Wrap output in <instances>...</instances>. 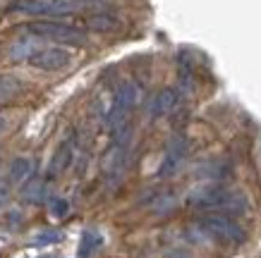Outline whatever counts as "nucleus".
Here are the masks:
<instances>
[{
	"instance_id": "nucleus-10",
	"label": "nucleus",
	"mask_w": 261,
	"mask_h": 258,
	"mask_svg": "<svg viewBox=\"0 0 261 258\" xmlns=\"http://www.w3.org/2000/svg\"><path fill=\"white\" fill-rule=\"evenodd\" d=\"M22 198L27 204H41L46 198V180L32 177L27 184H22Z\"/></svg>"
},
{
	"instance_id": "nucleus-8",
	"label": "nucleus",
	"mask_w": 261,
	"mask_h": 258,
	"mask_svg": "<svg viewBox=\"0 0 261 258\" xmlns=\"http://www.w3.org/2000/svg\"><path fill=\"white\" fill-rule=\"evenodd\" d=\"M34 177V160L32 158H15L10 163V170H8V180L12 184H27V182Z\"/></svg>"
},
{
	"instance_id": "nucleus-3",
	"label": "nucleus",
	"mask_w": 261,
	"mask_h": 258,
	"mask_svg": "<svg viewBox=\"0 0 261 258\" xmlns=\"http://www.w3.org/2000/svg\"><path fill=\"white\" fill-rule=\"evenodd\" d=\"M27 32L36 36V39L56 41V43H65V46H82L87 43V34L72 26V24L58 22V19H36V22L27 24Z\"/></svg>"
},
{
	"instance_id": "nucleus-11",
	"label": "nucleus",
	"mask_w": 261,
	"mask_h": 258,
	"mask_svg": "<svg viewBox=\"0 0 261 258\" xmlns=\"http://www.w3.org/2000/svg\"><path fill=\"white\" fill-rule=\"evenodd\" d=\"M39 50V46H36V36H24V39H19L15 43V46L10 48V58L12 60H32V55Z\"/></svg>"
},
{
	"instance_id": "nucleus-1",
	"label": "nucleus",
	"mask_w": 261,
	"mask_h": 258,
	"mask_svg": "<svg viewBox=\"0 0 261 258\" xmlns=\"http://www.w3.org/2000/svg\"><path fill=\"white\" fill-rule=\"evenodd\" d=\"M192 206L206 208L211 213H223V215H242L247 211V198L240 191L218 187V184H206L192 194Z\"/></svg>"
},
{
	"instance_id": "nucleus-15",
	"label": "nucleus",
	"mask_w": 261,
	"mask_h": 258,
	"mask_svg": "<svg viewBox=\"0 0 261 258\" xmlns=\"http://www.w3.org/2000/svg\"><path fill=\"white\" fill-rule=\"evenodd\" d=\"M60 232H56V230H43V232H39V235L34 237V246H46V244H56L60 242Z\"/></svg>"
},
{
	"instance_id": "nucleus-9",
	"label": "nucleus",
	"mask_w": 261,
	"mask_h": 258,
	"mask_svg": "<svg viewBox=\"0 0 261 258\" xmlns=\"http://www.w3.org/2000/svg\"><path fill=\"white\" fill-rule=\"evenodd\" d=\"M72 156H74V146L72 141H63L60 149L56 151V156L50 160V175H60L72 165Z\"/></svg>"
},
{
	"instance_id": "nucleus-22",
	"label": "nucleus",
	"mask_w": 261,
	"mask_h": 258,
	"mask_svg": "<svg viewBox=\"0 0 261 258\" xmlns=\"http://www.w3.org/2000/svg\"><path fill=\"white\" fill-rule=\"evenodd\" d=\"M0 163H3V151H0Z\"/></svg>"
},
{
	"instance_id": "nucleus-5",
	"label": "nucleus",
	"mask_w": 261,
	"mask_h": 258,
	"mask_svg": "<svg viewBox=\"0 0 261 258\" xmlns=\"http://www.w3.org/2000/svg\"><path fill=\"white\" fill-rule=\"evenodd\" d=\"M32 67L36 70H43V72H58L67 67L72 63V55L70 50H65L60 46H53V48H39L36 53L32 55Z\"/></svg>"
},
{
	"instance_id": "nucleus-19",
	"label": "nucleus",
	"mask_w": 261,
	"mask_h": 258,
	"mask_svg": "<svg viewBox=\"0 0 261 258\" xmlns=\"http://www.w3.org/2000/svg\"><path fill=\"white\" fill-rule=\"evenodd\" d=\"M163 258H192V253L185 249H170V251H166Z\"/></svg>"
},
{
	"instance_id": "nucleus-12",
	"label": "nucleus",
	"mask_w": 261,
	"mask_h": 258,
	"mask_svg": "<svg viewBox=\"0 0 261 258\" xmlns=\"http://www.w3.org/2000/svg\"><path fill=\"white\" fill-rule=\"evenodd\" d=\"M87 26L91 29V32L111 34V32H115V29L120 26V22H118V19H115L113 15H106V12H101V15L87 17Z\"/></svg>"
},
{
	"instance_id": "nucleus-16",
	"label": "nucleus",
	"mask_w": 261,
	"mask_h": 258,
	"mask_svg": "<svg viewBox=\"0 0 261 258\" xmlns=\"http://www.w3.org/2000/svg\"><path fill=\"white\" fill-rule=\"evenodd\" d=\"M67 213H70V204L65 198H53L50 201V215L53 218H65Z\"/></svg>"
},
{
	"instance_id": "nucleus-14",
	"label": "nucleus",
	"mask_w": 261,
	"mask_h": 258,
	"mask_svg": "<svg viewBox=\"0 0 261 258\" xmlns=\"http://www.w3.org/2000/svg\"><path fill=\"white\" fill-rule=\"evenodd\" d=\"M22 91V84L15 77H0V103H10Z\"/></svg>"
},
{
	"instance_id": "nucleus-20",
	"label": "nucleus",
	"mask_w": 261,
	"mask_h": 258,
	"mask_svg": "<svg viewBox=\"0 0 261 258\" xmlns=\"http://www.w3.org/2000/svg\"><path fill=\"white\" fill-rule=\"evenodd\" d=\"M72 3H98V0H72Z\"/></svg>"
},
{
	"instance_id": "nucleus-2",
	"label": "nucleus",
	"mask_w": 261,
	"mask_h": 258,
	"mask_svg": "<svg viewBox=\"0 0 261 258\" xmlns=\"http://www.w3.org/2000/svg\"><path fill=\"white\" fill-rule=\"evenodd\" d=\"M197 227L208 239H214V242H221V244H245L247 242V232L242 230V225L235 222L230 215H223V213H208L204 218H199Z\"/></svg>"
},
{
	"instance_id": "nucleus-21",
	"label": "nucleus",
	"mask_w": 261,
	"mask_h": 258,
	"mask_svg": "<svg viewBox=\"0 0 261 258\" xmlns=\"http://www.w3.org/2000/svg\"><path fill=\"white\" fill-rule=\"evenodd\" d=\"M3 127H5V122H3V120H0V132H3Z\"/></svg>"
},
{
	"instance_id": "nucleus-6",
	"label": "nucleus",
	"mask_w": 261,
	"mask_h": 258,
	"mask_svg": "<svg viewBox=\"0 0 261 258\" xmlns=\"http://www.w3.org/2000/svg\"><path fill=\"white\" fill-rule=\"evenodd\" d=\"M185 156H187V141L182 139V136H175V139L170 141L168 151H166V158H163V163H161V170H159L161 177H168V175H173V172L180 167L182 160H185Z\"/></svg>"
},
{
	"instance_id": "nucleus-13",
	"label": "nucleus",
	"mask_w": 261,
	"mask_h": 258,
	"mask_svg": "<svg viewBox=\"0 0 261 258\" xmlns=\"http://www.w3.org/2000/svg\"><path fill=\"white\" fill-rule=\"evenodd\" d=\"M98 246H101V235H96V232L87 230V232L82 235V242H80V249H77V256H80V258H89L96 249H98Z\"/></svg>"
},
{
	"instance_id": "nucleus-18",
	"label": "nucleus",
	"mask_w": 261,
	"mask_h": 258,
	"mask_svg": "<svg viewBox=\"0 0 261 258\" xmlns=\"http://www.w3.org/2000/svg\"><path fill=\"white\" fill-rule=\"evenodd\" d=\"M10 194H12V182L0 180V208H5V204L10 201Z\"/></svg>"
},
{
	"instance_id": "nucleus-17",
	"label": "nucleus",
	"mask_w": 261,
	"mask_h": 258,
	"mask_svg": "<svg viewBox=\"0 0 261 258\" xmlns=\"http://www.w3.org/2000/svg\"><path fill=\"white\" fill-rule=\"evenodd\" d=\"M156 213H166V211H170V208H175V196H170V194H163V196H159V201H156Z\"/></svg>"
},
{
	"instance_id": "nucleus-7",
	"label": "nucleus",
	"mask_w": 261,
	"mask_h": 258,
	"mask_svg": "<svg viewBox=\"0 0 261 258\" xmlns=\"http://www.w3.org/2000/svg\"><path fill=\"white\" fill-rule=\"evenodd\" d=\"M177 103H180V94L175 89H161L149 103V115L151 118H166L177 108Z\"/></svg>"
},
{
	"instance_id": "nucleus-4",
	"label": "nucleus",
	"mask_w": 261,
	"mask_h": 258,
	"mask_svg": "<svg viewBox=\"0 0 261 258\" xmlns=\"http://www.w3.org/2000/svg\"><path fill=\"white\" fill-rule=\"evenodd\" d=\"M12 10L34 17H63L70 15L74 5L72 0H17Z\"/></svg>"
}]
</instances>
